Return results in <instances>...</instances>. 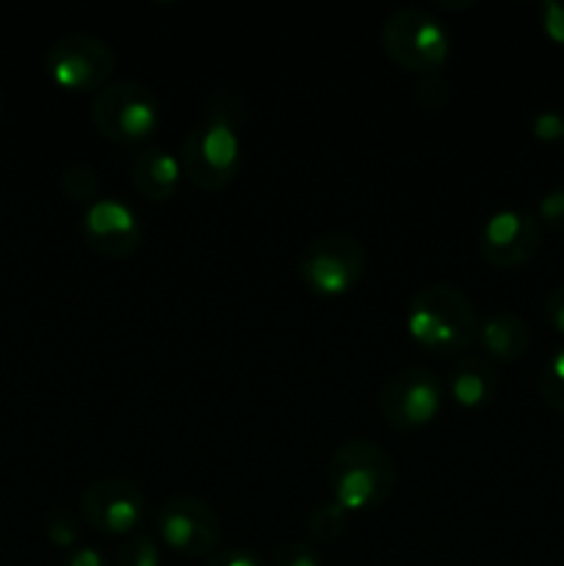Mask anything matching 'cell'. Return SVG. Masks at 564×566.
Masks as SVG:
<instances>
[{"instance_id":"cell-8","label":"cell","mask_w":564,"mask_h":566,"mask_svg":"<svg viewBox=\"0 0 564 566\" xmlns=\"http://www.w3.org/2000/svg\"><path fill=\"white\" fill-rule=\"evenodd\" d=\"M442 407L440 376L424 365L396 370L379 390V412L401 431L429 426Z\"/></svg>"},{"instance_id":"cell-10","label":"cell","mask_w":564,"mask_h":566,"mask_svg":"<svg viewBox=\"0 0 564 566\" xmlns=\"http://www.w3.org/2000/svg\"><path fill=\"white\" fill-rule=\"evenodd\" d=\"M86 523L100 534L130 536L142 525L147 501L142 486L127 479H100L86 486L81 497Z\"/></svg>"},{"instance_id":"cell-9","label":"cell","mask_w":564,"mask_h":566,"mask_svg":"<svg viewBox=\"0 0 564 566\" xmlns=\"http://www.w3.org/2000/svg\"><path fill=\"white\" fill-rule=\"evenodd\" d=\"M158 536L166 547L188 558L208 556L221 542V520L213 509L194 495H177L155 514Z\"/></svg>"},{"instance_id":"cell-5","label":"cell","mask_w":564,"mask_h":566,"mask_svg":"<svg viewBox=\"0 0 564 566\" xmlns=\"http://www.w3.org/2000/svg\"><path fill=\"white\" fill-rule=\"evenodd\" d=\"M160 108L155 94L138 81L105 83L92 103V122L116 144H138L158 127Z\"/></svg>"},{"instance_id":"cell-7","label":"cell","mask_w":564,"mask_h":566,"mask_svg":"<svg viewBox=\"0 0 564 566\" xmlns=\"http://www.w3.org/2000/svg\"><path fill=\"white\" fill-rule=\"evenodd\" d=\"M44 66L55 86L66 92H94L114 75L116 55L105 39L92 33H66L50 44Z\"/></svg>"},{"instance_id":"cell-11","label":"cell","mask_w":564,"mask_h":566,"mask_svg":"<svg viewBox=\"0 0 564 566\" xmlns=\"http://www.w3.org/2000/svg\"><path fill=\"white\" fill-rule=\"evenodd\" d=\"M542 243L540 221L523 208L495 210L479 232V252L498 269L529 263Z\"/></svg>"},{"instance_id":"cell-21","label":"cell","mask_w":564,"mask_h":566,"mask_svg":"<svg viewBox=\"0 0 564 566\" xmlns=\"http://www.w3.org/2000/svg\"><path fill=\"white\" fill-rule=\"evenodd\" d=\"M531 133L545 144L564 142V114H558V111H536L531 116Z\"/></svg>"},{"instance_id":"cell-22","label":"cell","mask_w":564,"mask_h":566,"mask_svg":"<svg viewBox=\"0 0 564 566\" xmlns=\"http://www.w3.org/2000/svg\"><path fill=\"white\" fill-rule=\"evenodd\" d=\"M274 566H324V564H321V556L315 553L313 545L293 539V542H285V545L276 551Z\"/></svg>"},{"instance_id":"cell-26","label":"cell","mask_w":564,"mask_h":566,"mask_svg":"<svg viewBox=\"0 0 564 566\" xmlns=\"http://www.w3.org/2000/svg\"><path fill=\"white\" fill-rule=\"evenodd\" d=\"M205 566H265L263 558L258 553L247 551V547H227L219 551L216 556H210Z\"/></svg>"},{"instance_id":"cell-28","label":"cell","mask_w":564,"mask_h":566,"mask_svg":"<svg viewBox=\"0 0 564 566\" xmlns=\"http://www.w3.org/2000/svg\"><path fill=\"white\" fill-rule=\"evenodd\" d=\"M545 315H547V321H551L553 329H556L558 335H564V285L556 287V291L547 296Z\"/></svg>"},{"instance_id":"cell-23","label":"cell","mask_w":564,"mask_h":566,"mask_svg":"<svg viewBox=\"0 0 564 566\" xmlns=\"http://www.w3.org/2000/svg\"><path fill=\"white\" fill-rule=\"evenodd\" d=\"M542 31L553 44L564 48V0H542Z\"/></svg>"},{"instance_id":"cell-14","label":"cell","mask_w":564,"mask_h":566,"mask_svg":"<svg viewBox=\"0 0 564 566\" xmlns=\"http://www.w3.org/2000/svg\"><path fill=\"white\" fill-rule=\"evenodd\" d=\"M180 160L166 153L164 147L142 149L130 164L133 186L138 188L142 197L153 199V202L171 199V193L177 191V182H180Z\"/></svg>"},{"instance_id":"cell-13","label":"cell","mask_w":564,"mask_h":566,"mask_svg":"<svg viewBox=\"0 0 564 566\" xmlns=\"http://www.w3.org/2000/svg\"><path fill=\"white\" fill-rule=\"evenodd\" d=\"M498 390V370L481 354H464L448 370V392L464 409L484 407Z\"/></svg>"},{"instance_id":"cell-12","label":"cell","mask_w":564,"mask_h":566,"mask_svg":"<svg viewBox=\"0 0 564 566\" xmlns=\"http://www.w3.org/2000/svg\"><path fill=\"white\" fill-rule=\"evenodd\" d=\"M81 230L88 247L108 260L127 258L142 243V221L136 210L116 197H100L86 205Z\"/></svg>"},{"instance_id":"cell-27","label":"cell","mask_w":564,"mask_h":566,"mask_svg":"<svg viewBox=\"0 0 564 566\" xmlns=\"http://www.w3.org/2000/svg\"><path fill=\"white\" fill-rule=\"evenodd\" d=\"M61 566H108V562H105V556L97 551V547L77 545V547H72V551L64 553Z\"/></svg>"},{"instance_id":"cell-1","label":"cell","mask_w":564,"mask_h":566,"mask_svg":"<svg viewBox=\"0 0 564 566\" xmlns=\"http://www.w3.org/2000/svg\"><path fill=\"white\" fill-rule=\"evenodd\" d=\"M241 103L236 94L221 92L210 99L197 125L182 142L180 166L188 180L202 191H219L236 180L241 169Z\"/></svg>"},{"instance_id":"cell-18","label":"cell","mask_w":564,"mask_h":566,"mask_svg":"<svg viewBox=\"0 0 564 566\" xmlns=\"http://www.w3.org/2000/svg\"><path fill=\"white\" fill-rule=\"evenodd\" d=\"M61 191L72 199V202H83V205H92L97 199V175L88 164H75L66 166L61 171Z\"/></svg>"},{"instance_id":"cell-24","label":"cell","mask_w":564,"mask_h":566,"mask_svg":"<svg viewBox=\"0 0 564 566\" xmlns=\"http://www.w3.org/2000/svg\"><path fill=\"white\" fill-rule=\"evenodd\" d=\"M536 221L540 224L553 227V230H564V188H553L536 205Z\"/></svg>"},{"instance_id":"cell-20","label":"cell","mask_w":564,"mask_h":566,"mask_svg":"<svg viewBox=\"0 0 564 566\" xmlns=\"http://www.w3.org/2000/svg\"><path fill=\"white\" fill-rule=\"evenodd\" d=\"M44 534H48V539L53 542L55 547H61V551H72L77 542V525L70 512H64V509H53V512L48 514V520H44Z\"/></svg>"},{"instance_id":"cell-19","label":"cell","mask_w":564,"mask_h":566,"mask_svg":"<svg viewBox=\"0 0 564 566\" xmlns=\"http://www.w3.org/2000/svg\"><path fill=\"white\" fill-rule=\"evenodd\" d=\"M540 396L551 409L564 415V346L551 354L540 374Z\"/></svg>"},{"instance_id":"cell-4","label":"cell","mask_w":564,"mask_h":566,"mask_svg":"<svg viewBox=\"0 0 564 566\" xmlns=\"http://www.w3.org/2000/svg\"><path fill=\"white\" fill-rule=\"evenodd\" d=\"M382 44L398 66L418 75H435L451 55V36L431 11L404 6L382 22Z\"/></svg>"},{"instance_id":"cell-15","label":"cell","mask_w":564,"mask_h":566,"mask_svg":"<svg viewBox=\"0 0 564 566\" xmlns=\"http://www.w3.org/2000/svg\"><path fill=\"white\" fill-rule=\"evenodd\" d=\"M479 343L490 357L514 363V359L529 352L531 332L520 315L498 310V313H490L479 324Z\"/></svg>"},{"instance_id":"cell-3","label":"cell","mask_w":564,"mask_h":566,"mask_svg":"<svg viewBox=\"0 0 564 566\" xmlns=\"http://www.w3.org/2000/svg\"><path fill=\"white\" fill-rule=\"evenodd\" d=\"M330 486L346 512H368L396 490V464L376 442L346 440L330 459Z\"/></svg>"},{"instance_id":"cell-29","label":"cell","mask_w":564,"mask_h":566,"mask_svg":"<svg viewBox=\"0 0 564 566\" xmlns=\"http://www.w3.org/2000/svg\"><path fill=\"white\" fill-rule=\"evenodd\" d=\"M0 111H3V92H0Z\"/></svg>"},{"instance_id":"cell-25","label":"cell","mask_w":564,"mask_h":566,"mask_svg":"<svg viewBox=\"0 0 564 566\" xmlns=\"http://www.w3.org/2000/svg\"><path fill=\"white\" fill-rule=\"evenodd\" d=\"M446 94H448L446 81H440L437 75H424L420 86L415 88V99H418V103L429 111L442 108V103H446Z\"/></svg>"},{"instance_id":"cell-6","label":"cell","mask_w":564,"mask_h":566,"mask_svg":"<svg viewBox=\"0 0 564 566\" xmlns=\"http://www.w3.org/2000/svg\"><path fill=\"white\" fill-rule=\"evenodd\" d=\"M365 274V249L348 232H330L307 243L299 258V276L318 296H343Z\"/></svg>"},{"instance_id":"cell-17","label":"cell","mask_w":564,"mask_h":566,"mask_svg":"<svg viewBox=\"0 0 564 566\" xmlns=\"http://www.w3.org/2000/svg\"><path fill=\"white\" fill-rule=\"evenodd\" d=\"M116 566H160V547L149 531H133L116 553Z\"/></svg>"},{"instance_id":"cell-16","label":"cell","mask_w":564,"mask_h":566,"mask_svg":"<svg viewBox=\"0 0 564 566\" xmlns=\"http://www.w3.org/2000/svg\"><path fill=\"white\" fill-rule=\"evenodd\" d=\"M346 523H348V512L341 506V503L332 497V501H324L318 503V506L310 512L307 517V531L313 539L318 542H335L337 536L346 531Z\"/></svg>"},{"instance_id":"cell-2","label":"cell","mask_w":564,"mask_h":566,"mask_svg":"<svg viewBox=\"0 0 564 566\" xmlns=\"http://www.w3.org/2000/svg\"><path fill=\"white\" fill-rule=\"evenodd\" d=\"M407 329L424 348L457 354L479 340V315L473 304L453 285H426L412 296Z\"/></svg>"}]
</instances>
